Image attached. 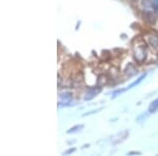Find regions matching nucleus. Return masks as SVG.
<instances>
[{"label": "nucleus", "mask_w": 158, "mask_h": 156, "mask_svg": "<svg viewBox=\"0 0 158 156\" xmlns=\"http://www.w3.org/2000/svg\"><path fill=\"white\" fill-rule=\"evenodd\" d=\"M59 99L62 102H59L60 106H70V102L73 99V94L71 92H61L59 94Z\"/></svg>", "instance_id": "4"}, {"label": "nucleus", "mask_w": 158, "mask_h": 156, "mask_svg": "<svg viewBox=\"0 0 158 156\" xmlns=\"http://www.w3.org/2000/svg\"><path fill=\"white\" fill-rule=\"evenodd\" d=\"M149 43L153 48H158V36L157 35H150L149 36Z\"/></svg>", "instance_id": "9"}, {"label": "nucleus", "mask_w": 158, "mask_h": 156, "mask_svg": "<svg viewBox=\"0 0 158 156\" xmlns=\"http://www.w3.org/2000/svg\"><path fill=\"white\" fill-rule=\"evenodd\" d=\"M74 152H76V148H70V149L65 150L64 152H63V155H71V154H73Z\"/></svg>", "instance_id": "15"}, {"label": "nucleus", "mask_w": 158, "mask_h": 156, "mask_svg": "<svg viewBox=\"0 0 158 156\" xmlns=\"http://www.w3.org/2000/svg\"><path fill=\"white\" fill-rule=\"evenodd\" d=\"M132 1H137V0H132Z\"/></svg>", "instance_id": "19"}, {"label": "nucleus", "mask_w": 158, "mask_h": 156, "mask_svg": "<svg viewBox=\"0 0 158 156\" xmlns=\"http://www.w3.org/2000/svg\"><path fill=\"white\" fill-rule=\"evenodd\" d=\"M157 111H158V97L150 103L149 109H148V112H149L150 114H154V113H156Z\"/></svg>", "instance_id": "7"}, {"label": "nucleus", "mask_w": 158, "mask_h": 156, "mask_svg": "<svg viewBox=\"0 0 158 156\" xmlns=\"http://www.w3.org/2000/svg\"><path fill=\"white\" fill-rule=\"evenodd\" d=\"M101 110H103V108H98V109H96V110H92V111L88 112V113H85V114L82 115V116H83V117H85V116H90V115H93V114L98 113V112H100Z\"/></svg>", "instance_id": "14"}, {"label": "nucleus", "mask_w": 158, "mask_h": 156, "mask_svg": "<svg viewBox=\"0 0 158 156\" xmlns=\"http://www.w3.org/2000/svg\"><path fill=\"white\" fill-rule=\"evenodd\" d=\"M128 155L130 156H134V155H142V153L140 151H131V152L128 153Z\"/></svg>", "instance_id": "17"}, {"label": "nucleus", "mask_w": 158, "mask_h": 156, "mask_svg": "<svg viewBox=\"0 0 158 156\" xmlns=\"http://www.w3.org/2000/svg\"><path fill=\"white\" fill-rule=\"evenodd\" d=\"M129 135H130L129 130H122V131L112 135V136L110 137V142L113 145H117L121 144V142H123L124 140L129 137Z\"/></svg>", "instance_id": "2"}, {"label": "nucleus", "mask_w": 158, "mask_h": 156, "mask_svg": "<svg viewBox=\"0 0 158 156\" xmlns=\"http://www.w3.org/2000/svg\"><path fill=\"white\" fill-rule=\"evenodd\" d=\"M106 82H108V78H106V76L104 75H100L98 76V79H97V84L99 86H103V84H106Z\"/></svg>", "instance_id": "13"}, {"label": "nucleus", "mask_w": 158, "mask_h": 156, "mask_svg": "<svg viewBox=\"0 0 158 156\" xmlns=\"http://www.w3.org/2000/svg\"><path fill=\"white\" fill-rule=\"evenodd\" d=\"M137 73H138V70L135 68V65L133 63H130V65L127 66L126 71H124V74H126L128 77H132V76L136 75Z\"/></svg>", "instance_id": "6"}, {"label": "nucleus", "mask_w": 158, "mask_h": 156, "mask_svg": "<svg viewBox=\"0 0 158 156\" xmlns=\"http://www.w3.org/2000/svg\"><path fill=\"white\" fill-rule=\"evenodd\" d=\"M128 89H120V90H116L115 92L113 93V96H112V98H115V97H117V95L118 94H121V93H123L124 91H127Z\"/></svg>", "instance_id": "16"}, {"label": "nucleus", "mask_w": 158, "mask_h": 156, "mask_svg": "<svg viewBox=\"0 0 158 156\" xmlns=\"http://www.w3.org/2000/svg\"><path fill=\"white\" fill-rule=\"evenodd\" d=\"M155 1H158V0H155Z\"/></svg>", "instance_id": "20"}, {"label": "nucleus", "mask_w": 158, "mask_h": 156, "mask_svg": "<svg viewBox=\"0 0 158 156\" xmlns=\"http://www.w3.org/2000/svg\"><path fill=\"white\" fill-rule=\"evenodd\" d=\"M141 6L143 7L144 10H149L153 7V1L152 0H142L141 1Z\"/></svg>", "instance_id": "12"}, {"label": "nucleus", "mask_w": 158, "mask_h": 156, "mask_svg": "<svg viewBox=\"0 0 158 156\" xmlns=\"http://www.w3.org/2000/svg\"><path fill=\"white\" fill-rule=\"evenodd\" d=\"M150 116V113L148 112V113H140L138 116L136 117V122H143L146 121V119H148V117Z\"/></svg>", "instance_id": "11"}, {"label": "nucleus", "mask_w": 158, "mask_h": 156, "mask_svg": "<svg viewBox=\"0 0 158 156\" xmlns=\"http://www.w3.org/2000/svg\"><path fill=\"white\" fill-rule=\"evenodd\" d=\"M146 77H147V73H146V74H142V75L140 76V77H139L138 79H137V80H135L134 82H132L127 89H128V90H130V89H132V88H134V86H136L137 84H139V83L141 82V81L143 80V79L146 78Z\"/></svg>", "instance_id": "10"}, {"label": "nucleus", "mask_w": 158, "mask_h": 156, "mask_svg": "<svg viewBox=\"0 0 158 156\" xmlns=\"http://www.w3.org/2000/svg\"><path fill=\"white\" fill-rule=\"evenodd\" d=\"M133 56H134V59L138 63H143L148 56L147 43H144L142 40L137 42V44H135L133 47Z\"/></svg>", "instance_id": "1"}, {"label": "nucleus", "mask_w": 158, "mask_h": 156, "mask_svg": "<svg viewBox=\"0 0 158 156\" xmlns=\"http://www.w3.org/2000/svg\"><path fill=\"white\" fill-rule=\"evenodd\" d=\"M83 129H85V126H83V124H76V126L70 128V129L67 131V133L68 134H76V133L81 132Z\"/></svg>", "instance_id": "8"}, {"label": "nucleus", "mask_w": 158, "mask_h": 156, "mask_svg": "<svg viewBox=\"0 0 158 156\" xmlns=\"http://www.w3.org/2000/svg\"><path fill=\"white\" fill-rule=\"evenodd\" d=\"M89 147H90V145H89V144L83 145H82V149H85V148H89Z\"/></svg>", "instance_id": "18"}, {"label": "nucleus", "mask_w": 158, "mask_h": 156, "mask_svg": "<svg viewBox=\"0 0 158 156\" xmlns=\"http://www.w3.org/2000/svg\"><path fill=\"white\" fill-rule=\"evenodd\" d=\"M142 19L148 24H155V22H156V16H155V14L151 11H148V10H144L142 12Z\"/></svg>", "instance_id": "5"}, {"label": "nucleus", "mask_w": 158, "mask_h": 156, "mask_svg": "<svg viewBox=\"0 0 158 156\" xmlns=\"http://www.w3.org/2000/svg\"><path fill=\"white\" fill-rule=\"evenodd\" d=\"M100 92H101V86H94V88H89L85 94V100L86 101L92 100V99L95 98Z\"/></svg>", "instance_id": "3"}]
</instances>
